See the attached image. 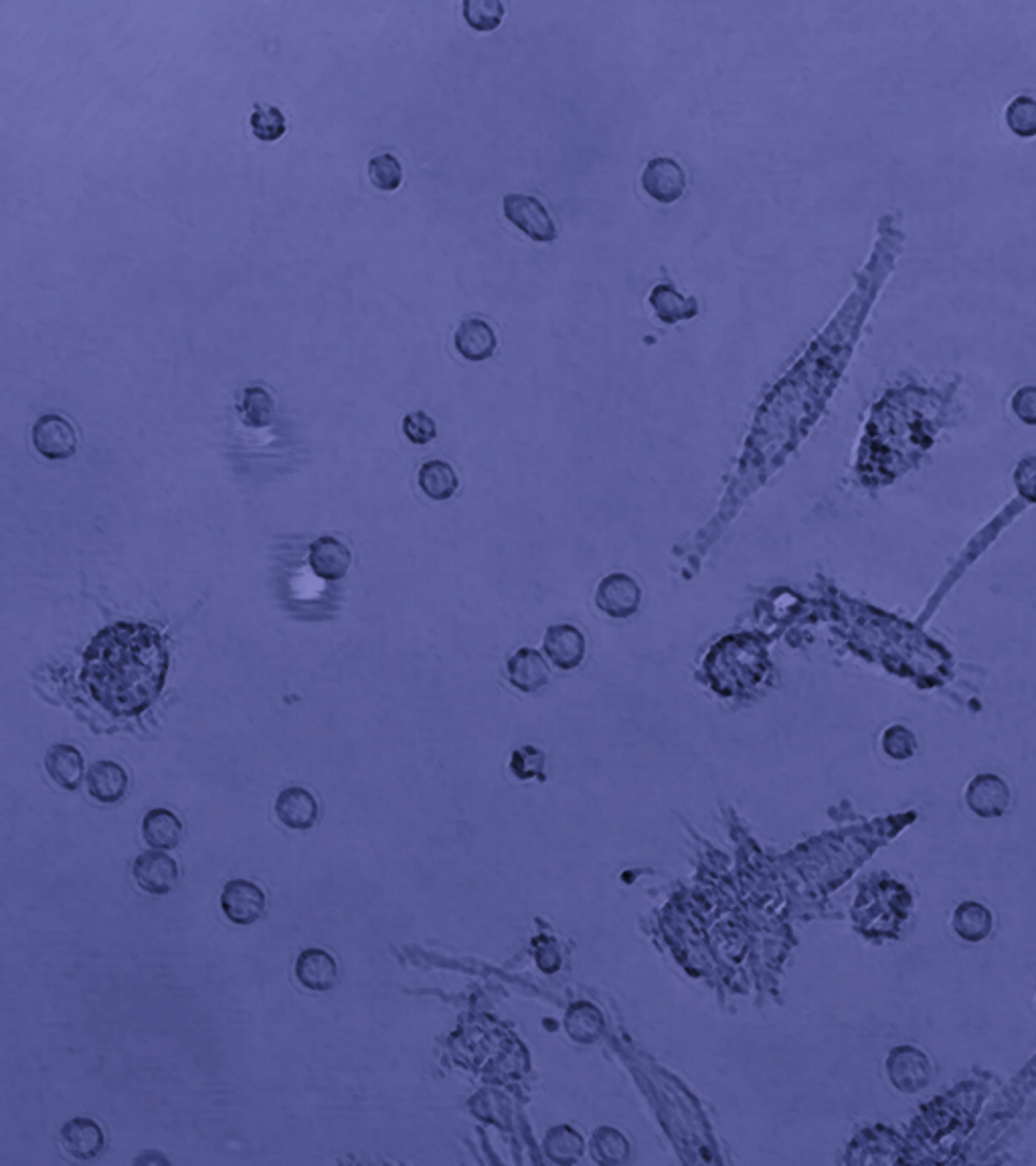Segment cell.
<instances>
[{"label":"cell","instance_id":"obj_19","mask_svg":"<svg viewBox=\"0 0 1036 1166\" xmlns=\"http://www.w3.org/2000/svg\"><path fill=\"white\" fill-rule=\"evenodd\" d=\"M45 770L63 790H77L85 780L84 755L68 743H55L45 755Z\"/></svg>","mask_w":1036,"mask_h":1166},{"label":"cell","instance_id":"obj_29","mask_svg":"<svg viewBox=\"0 0 1036 1166\" xmlns=\"http://www.w3.org/2000/svg\"><path fill=\"white\" fill-rule=\"evenodd\" d=\"M918 748V741L916 736L909 727L905 725H891L886 727V731L883 734V750L884 754L893 759H907L911 757L913 752Z\"/></svg>","mask_w":1036,"mask_h":1166},{"label":"cell","instance_id":"obj_16","mask_svg":"<svg viewBox=\"0 0 1036 1166\" xmlns=\"http://www.w3.org/2000/svg\"><path fill=\"white\" fill-rule=\"evenodd\" d=\"M543 651L559 669H576L585 656V638L576 626L557 624L547 630Z\"/></svg>","mask_w":1036,"mask_h":1166},{"label":"cell","instance_id":"obj_8","mask_svg":"<svg viewBox=\"0 0 1036 1166\" xmlns=\"http://www.w3.org/2000/svg\"><path fill=\"white\" fill-rule=\"evenodd\" d=\"M886 1073L899 1092L916 1094L932 1081V1064L916 1047H897L886 1060Z\"/></svg>","mask_w":1036,"mask_h":1166},{"label":"cell","instance_id":"obj_14","mask_svg":"<svg viewBox=\"0 0 1036 1166\" xmlns=\"http://www.w3.org/2000/svg\"><path fill=\"white\" fill-rule=\"evenodd\" d=\"M275 816L289 830H308L318 821V802L312 792L292 786L278 794Z\"/></svg>","mask_w":1036,"mask_h":1166},{"label":"cell","instance_id":"obj_31","mask_svg":"<svg viewBox=\"0 0 1036 1166\" xmlns=\"http://www.w3.org/2000/svg\"><path fill=\"white\" fill-rule=\"evenodd\" d=\"M544 755L535 748H523L514 754L512 759V772L519 778H530L543 772Z\"/></svg>","mask_w":1036,"mask_h":1166},{"label":"cell","instance_id":"obj_21","mask_svg":"<svg viewBox=\"0 0 1036 1166\" xmlns=\"http://www.w3.org/2000/svg\"><path fill=\"white\" fill-rule=\"evenodd\" d=\"M142 837L148 847L158 851L176 849L183 839V823L167 808H153L142 821Z\"/></svg>","mask_w":1036,"mask_h":1166},{"label":"cell","instance_id":"obj_4","mask_svg":"<svg viewBox=\"0 0 1036 1166\" xmlns=\"http://www.w3.org/2000/svg\"><path fill=\"white\" fill-rule=\"evenodd\" d=\"M640 183L650 199L663 205H672L686 193L689 179L675 158L658 156L645 162L644 171L640 174Z\"/></svg>","mask_w":1036,"mask_h":1166},{"label":"cell","instance_id":"obj_30","mask_svg":"<svg viewBox=\"0 0 1036 1166\" xmlns=\"http://www.w3.org/2000/svg\"><path fill=\"white\" fill-rule=\"evenodd\" d=\"M403 433L411 444L424 446L438 436L436 422L425 412H413L403 420Z\"/></svg>","mask_w":1036,"mask_h":1166},{"label":"cell","instance_id":"obj_2","mask_svg":"<svg viewBox=\"0 0 1036 1166\" xmlns=\"http://www.w3.org/2000/svg\"><path fill=\"white\" fill-rule=\"evenodd\" d=\"M941 399L923 389L891 394L875 410L865 438V472L895 479L934 444L939 431Z\"/></svg>","mask_w":1036,"mask_h":1166},{"label":"cell","instance_id":"obj_18","mask_svg":"<svg viewBox=\"0 0 1036 1166\" xmlns=\"http://www.w3.org/2000/svg\"><path fill=\"white\" fill-rule=\"evenodd\" d=\"M656 318L664 325H677L682 321H693L698 314V300L695 296H682L672 284H658L648 298Z\"/></svg>","mask_w":1036,"mask_h":1166},{"label":"cell","instance_id":"obj_26","mask_svg":"<svg viewBox=\"0 0 1036 1166\" xmlns=\"http://www.w3.org/2000/svg\"><path fill=\"white\" fill-rule=\"evenodd\" d=\"M250 124H252L254 137L264 142H275L286 134V118L282 110L270 103H255Z\"/></svg>","mask_w":1036,"mask_h":1166},{"label":"cell","instance_id":"obj_27","mask_svg":"<svg viewBox=\"0 0 1036 1166\" xmlns=\"http://www.w3.org/2000/svg\"><path fill=\"white\" fill-rule=\"evenodd\" d=\"M1006 126L1020 138L1036 137V100L1019 96L1006 108Z\"/></svg>","mask_w":1036,"mask_h":1166},{"label":"cell","instance_id":"obj_33","mask_svg":"<svg viewBox=\"0 0 1036 1166\" xmlns=\"http://www.w3.org/2000/svg\"><path fill=\"white\" fill-rule=\"evenodd\" d=\"M144 1161H146V1163H151V1161H153V1158H148V1156H142V1158H137V1163H144ZM154 1161H160V1163H167V1161H165V1158H162V1156H154Z\"/></svg>","mask_w":1036,"mask_h":1166},{"label":"cell","instance_id":"obj_9","mask_svg":"<svg viewBox=\"0 0 1036 1166\" xmlns=\"http://www.w3.org/2000/svg\"><path fill=\"white\" fill-rule=\"evenodd\" d=\"M595 603L610 617L634 616L642 603V589L626 573H612L597 585Z\"/></svg>","mask_w":1036,"mask_h":1166},{"label":"cell","instance_id":"obj_23","mask_svg":"<svg viewBox=\"0 0 1036 1166\" xmlns=\"http://www.w3.org/2000/svg\"><path fill=\"white\" fill-rule=\"evenodd\" d=\"M241 422L247 428H270L275 420V401L264 387H245L238 403Z\"/></svg>","mask_w":1036,"mask_h":1166},{"label":"cell","instance_id":"obj_12","mask_svg":"<svg viewBox=\"0 0 1036 1166\" xmlns=\"http://www.w3.org/2000/svg\"><path fill=\"white\" fill-rule=\"evenodd\" d=\"M966 805L982 819L1003 816L1010 807V788L1000 776L982 773L969 782Z\"/></svg>","mask_w":1036,"mask_h":1166},{"label":"cell","instance_id":"obj_10","mask_svg":"<svg viewBox=\"0 0 1036 1166\" xmlns=\"http://www.w3.org/2000/svg\"><path fill=\"white\" fill-rule=\"evenodd\" d=\"M294 977L312 993H328L339 984V964L323 948H307L296 958Z\"/></svg>","mask_w":1036,"mask_h":1166},{"label":"cell","instance_id":"obj_24","mask_svg":"<svg viewBox=\"0 0 1036 1166\" xmlns=\"http://www.w3.org/2000/svg\"><path fill=\"white\" fill-rule=\"evenodd\" d=\"M953 932L966 942H982L992 932V913L978 901H966L953 913Z\"/></svg>","mask_w":1036,"mask_h":1166},{"label":"cell","instance_id":"obj_3","mask_svg":"<svg viewBox=\"0 0 1036 1166\" xmlns=\"http://www.w3.org/2000/svg\"><path fill=\"white\" fill-rule=\"evenodd\" d=\"M502 211L512 227H516L528 240L537 243H553L559 238L557 225L553 222L549 209L533 195L509 193L502 199Z\"/></svg>","mask_w":1036,"mask_h":1166},{"label":"cell","instance_id":"obj_17","mask_svg":"<svg viewBox=\"0 0 1036 1166\" xmlns=\"http://www.w3.org/2000/svg\"><path fill=\"white\" fill-rule=\"evenodd\" d=\"M454 346L466 360L480 362L491 359L498 346L493 326L482 318H466L454 332Z\"/></svg>","mask_w":1036,"mask_h":1166},{"label":"cell","instance_id":"obj_5","mask_svg":"<svg viewBox=\"0 0 1036 1166\" xmlns=\"http://www.w3.org/2000/svg\"><path fill=\"white\" fill-rule=\"evenodd\" d=\"M223 915L236 926H252L266 911V893L247 879H233L219 897Z\"/></svg>","mask_w":1036,"mask_h":1166},{"label":"cell","instance_id":"obj_1","mask_svg":"<svg viewBox=\"0 0 1036 1166\" xmlns=\"http://www.w3.org/2000/svg\"><path fill=\"white\" fill-rule=\"evenodd\" d=\"M169 665L167 642L154 626L116 622L85 649L82 683L110 715L137 717L162 693Z\"/></svg>","mask_w":1036,"mask_h":1166},{"label":"cell","instance_id":"obj_20","mask_svg":"<svg viewBox=\"0 0 1036 1166\" xmlns=\"http://www.w3.org/2000/svg\"><path fill=\"white\" fill-rule=\"evenodd\" d=\"M509 679L512 685L523 693H533L547 685L551 670L541 652L521 649L510 656Z\"/></svg>","mask_w":1036,"mask_h":1166},{"label":"cell","instance_id":"obj_28","mask_svg":"<svg viewBox=\"0 0 1036 1166\" xmlns=\"http://www.w3.org/2000/svg\"><path fill=\"white\" fill-rule=\"evenodd\" d=\"M369 179L377 189L392 193L399 189L403 183V167L399 158L389 153L373 156L369 162Z\"/></svg>","mask_w":1036,"mask_h":1166},{"label":"cell","instance_id":"obj_32","mask_svg":"<svg viewBox=\"0 0 1036 1166\" xmlns=\"http://www.w3.org/2000/svg\"><path fill=\"white\" fill-rule=\"evenodd\" d=\"M1012 412L1028 426H1036V387L1026 385L1012 397Z\"/></svg>","mask_w":1036,"mask_h":1166},{"label":"cell","instance_id":"obj_11","mask_svg":"<svg viewBox=\"0 0 1036 1166\" xmlns=\"http://www.w3.org/2000/svg\"><path fill=\"white\" fill-rule=\"evenodd\" d=\"M59 1142L71 1158L94 1161L105 1149V1134L91 1118H71L59 1131Z\"/></svg>","mask_w":1036,"mask_h":1166},{"label":"cell","instance_id":"obj_6","mask_svg":"<svg viewBox=\"0 0 1036 1166\" xmlns=\"http://www.w3.org/2000/svg\"><path fill=\"white\" fill-rule=\"evenodd\" d=\"M33 446L47 460H68L77 452V431L63 415H41L33 426Z\"/></svg>","mask_w":1036,"mask_h":1166},{"label":"cell","instance_id":"obj_22","mask_svg":"<svg viewBox=\"0 0 1036 1166\" xmlns=\"http://www.w3.org/2000/svg\"><path fill=\"white\" fill-rule=\"evenodd\" d=\"M417 482H420L425 497L438 500V502L454 497L459 486L458 474H456L454 466L443 463V460L425 463L422 470H420V474H417Z\"/></svg>","mask_w":1036,"mask_h":1166},{"label":"cell","instance_id":"obj_7","mask_svg":"<svg viewBox=\"0 0 1036 1166\" xmlns=\"http://www.w3.org/2000/svg\"><path fill=\"white\" fill-rule=\"evenodd\" d=\"M132 874L138 887L148 895H169L179 881V863L167 851H146L134 858Z\"/></svg>","mask_w":1036,"mask_h":1166},{"label":"cell","instance_id":"obj_25","mask_svg":"<svg viewBox=\"0 0 1036 1166\" xmlns=\"http://www.w3.org/2000/svg\"><path fill=\"white\" fill-rule=\"evenodd\" d=\"M462 15L472 31L493 33L507 17V9L500 0H464Z\"/></svg>","mask_w":1036,"mask_h":1166},{"label":"cell","instance_id":"obj_15","mask_svg":"<svg viewBox=\"0 0 1036 1166\" xmlns=\"http://www.w3.org/2000/svg\"><path fill=\"white\" fill-rule=\"evenodd\" d=\"M128 773L110 759L96 762L85 773V786L94 800L102 805H116L128 792Z\"/></svg>","mask_w":1036,"mask_h":1166},{"label":"cell","instance_id":"obj_13","mask_svg":"<svg viewBox=\"0 0 1036 1166\" xmlns=\"http://www.w3.org/2000/svg\"><path fill=\"white\" fill-rule=\"evenodd\" d=\"M308 564L312 573L324 582H340L353 564L349 548L337 537L324 535L316 539L308 550Z\"/></svg>","mask_w":1036,"mask_h":1166}]
</instances>
